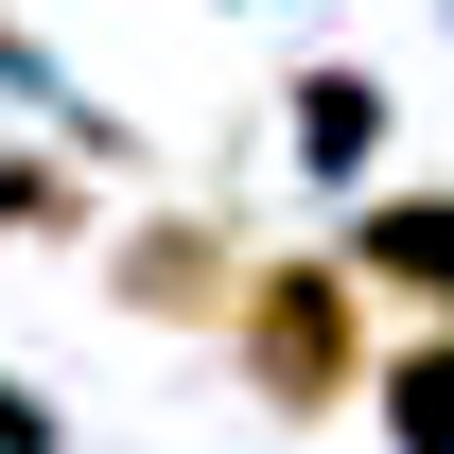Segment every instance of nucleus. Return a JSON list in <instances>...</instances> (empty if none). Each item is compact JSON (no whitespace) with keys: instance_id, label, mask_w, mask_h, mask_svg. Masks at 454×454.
Instances as JSON below:
<instances>
[{"instance_id":"3","label":"nucleus","mask_w":454,"mask_h":454,"mask_svg":"<svg viewBox=\"0 0 454 454\" xmlns=\"http://www.w3.org/2000/svg\"><path fill=\"white\" fill-rule=\"evenodd\" d=\"M349 280H385V297H419L454 333V192H385V210L349 227Z\"/></svg>"},{"instance_id":"6","label":"nucleus","mask_w":454,"mask_h":454,"mask_svg":"<svg viewBox=\"0 0 454 454\" xmlns=\"http://www.w3.org/2000/svg\"><path fill=\"white\" fill-rule=\"evenodd\" d=\"M0 227H70V175H35V158H0Z\"/></svg>"},{"instance_id":"7","label":"nucleus","mask_w":454,"mask_h":454,"mask_svg":"<svg viewBox=\"0 0 454 454\" xmlns=\"http://www.w3.org/2000/svg\"><path fill=\"white\" fill-rule=\"evenodd\" d=\"M0 454H53V419H35V402H18V385H0Z\"/></svg>"},{"instance_id":"1","label":"nucleus","mask_w":454,"mask_h":454,"mask_svg":"<svg viewBox=\"0 0 454 454\" xmlns=\"http://www.w3.org/2000/svg\"><path fill=\"white\" fill-rule=\"evenodd\" d=\"M227 349H245V385L280 419H333V402H367V280L349 262H245Z\"/></svg>"},{"instance_id":"5","label":"nucleus","mask_w":454,"mask_h":454,"mask_svg":"<svg viewBox=\"0 0 454 454\" xmlns=\"http://www.w3.org/2000/svg\"><path fill=\"white\" fill-rule=\"evenodd\" d=\"M385 437H402V454H454V333H419V349L385 367Z\"/></svg>"},{"instance_id":"2","label":"nucleus","mask_w":454,"mask_h":454,"mask_svg":"<svg viewBox=\"0 0 454 454\" xmlns=\"http://www.w3.org/2000/svg\"><path fill=\"white\" fill-rule=\"evenodd\" d=\"M122 315H175V333H227L245 315V262H227V227H192V210H158V227H122Z\"/></svg>"},{"instance_id":"4","label":"nucleus","mask_w":454,"mask_h":454,"mask_svg":"<svg viewBox=\"0 0 454 454\" xmlns=\"http://www.w3.org/2000/svg\"><path fill=\"white\" fill-rule=\"evenodd\" d=\"M367 140H385V88H367V70H315V88H297V158H315V175H349Z\"/></svg>"}]
</instances>
